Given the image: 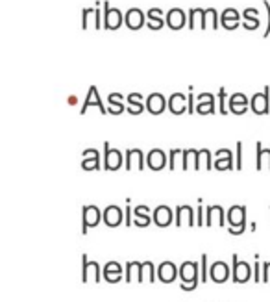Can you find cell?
I'll use <instances>...</instances> for the list:
<instances>
[{
    "mask_svg": "<svg viewBox=\"0 0 270 302\" xmlns=\"http://www.w3.org/2000/svg\"><path fill=\"white\" fill-rule=\"evenodd\" d=\"M152 223V215L150 213H133V224L139 228H146Z\"/></svg>",
    "mask_w": 270,
    "mask_h": 302,
    "instance_id": "34",
    "label": "cell"
},
{
    "mask_svg": "<svg viewBox=\"0 0 270 302\" xmlns=\"http://www.w3.org/2000/svg\"><path fill=\"white\" fill-rule=\"evenodd\" d=\"M145 163L152 171H161V169H165V165H167V154H165L161 148H152V150L146 154Z\"/></svg>",
    "mask_w": 270,
    "mask_h": 302,
    "instance_id": "7",
    "label": "cell"
},
{
    "mask_svg": "<svg viewBox=\"0 0 270 302\" xmlns=\"http://www.w3.org/2000/svg\"><path fill=\"white\" fill-rule=\"evenodd\" d=\"M169 110L174 115H182L187 112V97L184 93H172L169 97Z\"/></svg>",
    "mask_w": 270,
    "mask_h": 302,
    "instance_id": "17",
    "label": "cell"
},
{
    "mask_svg": "<svg viewBox=\"0 0 270 302\" xmlns=\"http://www.w3.org/2000/svg\"><path fill=\"white\" fill-rule=\"evenodd\" d=\"M230 148H218L217 152H215V160H217V158H224V156H228V154H230Z\"/></svg>",
    "mask_w": 270,
    "mask_h": 302,
    "instance_id": "51",
    "label": "cell"
},
{
    "mask_svg": "<svg viewBox=\"0 0 270 302\" xmlns=\"http://www.w3.org/2000/svg\"><path fill=\"white\" fill-rule=\"evenodd\" d=\"M122 25V13L117 8H109V2H104V28L117 30Z\"/></svg>",
    "mask_w": 270,
    "mask_h": 302,
    "instance_id": "6",
    "label": "cell"
},
{
    "mask_svg": "<svg viewBox=\"0 0 270 302\" xmlns=\"http://www.w3.org/2000/svg\"><path fill=\"white\" fill-rule=\"evenodd\" d=\"M178 163L182 165L184 163V150L182 148H172L169 152V169L174 171V169H178Z\"/></svg>",
    "mask_w": 270,
    "mask_h": 302,
    "instance_id": "33",
    "label": "cell"
},
{
    "mask_svg": "<svg viewBox=\"0 0 270 302\" xmlns=\"http://www.w3.org/2000/svg\"><path fill=\"white\" fill-rule=\"evenodd\" d=\"M126 102H143V95L141 93H130L126 97Z\"/></svg>",
    "mask_w": 270,
    "mask_h": 302,
    "instance_id": "46",
    "label": "cell"
},
{
    "mask_svg": "<svg viewBox=\"0 0 270 302\" xmlns=\"http://www.w3.org/2000/svg\"><path fill=\"white\" fill-rule=\"evenodd\" d=\"M172 217H174V211L170 210L169 206H158L154 210V215H152V221H154L155 226H160V228H167L172 224Z\"/></svg>",
    "mask_w": 270,
    "mask_h": 302,
    "instance_id": "9",
    "label": "cell"
},
{
    "mask_svg": "<svg viewBox=\"0 0 270 302\" xmlns=\"http://www.w3.org/2000/svg\"><path fill=\"white\" fill-rule=\"evenodd\" d=\"M242 19H244V28L246 30H256L259 28V13L254 8H248L242 13Z\"/></svg>",
    "mask_w": 270,
    "mask_h": 302,
    "instance_id": "26",
    "label": "cell"
},
{
    "mask_svg": "<svg viewBox=\"0 0 270 302\" xmlns=\"http://www.w3.org/2000/svg\"><path fill=\"white\" fill-rule=\"evenodd\" d=\"M194 215H196V219H194V224L202 226V224H204V210H202V206H200V202H198V211H194Z\"/></svg>",
    "mask_w": 270,
    "mask_h": 302,
    "instance_id": "44",
    "label": "cell"
},
{
    "mask_svg": "<svg viewBox=\"0 0 270 302\" xmlns=\"http://www.w3.org/2000/svg\"><path fill=\"white\" fill-rule=\"evenodd\" d=\"M100 219H102V215L97 206H85V208H83V232H87V228L97 226V224L100 223Z\"/></svg>",
    "mask_w": 270,
    "mask_h": 302,
    "instance_id": "18",
    "label": "cell"
},
{
    "mask_svg": "<svg viewBox=\"0 0 270 302\" xmlns=\"http://www.w3.org/2000/svg\"><path fill=\"white\" fill-rule=\"evenodd\" d=\"M196 110L200 115H208V113H215V102H202V104H196Z\"/></svg>",
    "mask_w": 270,
    "mask_h": 302,
    "instance_id": "38",
    "label": "cell"
},
{
    "mask_svg": "<svg viewBox=\"0 0 270 302\" xmlns=\"http://www.w3.org/2000/svg\"><path fill=\"white\" fill-rule=\"evenodd\" d=\"M202 102H215V98H213L211 93H200L196 104H202ZM196 104H194V106H196Z\"/></svg>",
    "mask_w": 270,
    "mask_h": 302,
    "instance_id": "42",
    "label": "cell"
},
{
    "mask_svg": "<svg viewBox=\"0 0 270 302\" xmlns=\"http://www.w3.org/2000/svg\"><path fill=\"white\" fill-rule=\"evenodd\" d=\"M155 273H158V278H160L163 284H170L178 278V269H176V265H174L172 262H163L160 267H158Z\"/></svg>",
    "mask_w": 270,
    "mask_h": 302,
    "instance_id": "16",
    "label": "cell"
},
{
    "mask_svg": "<svg viewBox=\"0 0 270 302\" xmlns=\"http://www.w3.org/2000/svg\"><path fill=\"white\" fill-rule=\"evenodd\" d=\"M178 276L182 278V284H196L198 280V263L196 262H184L178 271Z\"/></svg>",
    "mask_w": 270,
    "mask_h": 302,
    "instance_id": "8",
    "label": "cell"
},
{
    "mask_svg": "<svg viewBox=\"0 0 270 302\" xmlns=\"http://www.w3.org/2000/svg\"><path fill=\"white\" fill-rule=\"evenodd\" d=\"M198 169H206V171L213 169V154L209 148H200L198 150Z\"/></svg>",
    "mask_w": 270,
    "mask_h": 302,
    "instance_id": "28",
    "label": "cell"
},
{
    "mask_svg": "<svg viewBox=\"0 0 270 302\" xmlns=\"http://www.w3.org/2000/svg\"><path fill=\"white\" fill-rule=\"evenodd\" d=\"M89 276H91L95 282H100V265H98L97 262L89 263L85 256H83V280L89 282Z\"/></svg>",
    "mask_w": 270,
    "mask_h": 302,
    "instance_id": "22",
    "label": "cell"
},
{
    "mask_svg": "<svg viewBox=\"0 0 270 302\" xmlns=\"http://www.w3.org/2000/svg\"><path fill=\"white\" fill-rule=\"evenodd\" d=\"M91 104H95V106H97L98 110H100V112L104 113V115H106V113H107V110H106V107H104V104H102L100 97H98V89H97V88H91V89H89V97H87L85 107H83V110H82V113L85 112V110H87V107H89V106H91Z\"/></svg>",
    "mask_w": 270,
    "mask_h": 302,
    "instance_id": "30",
    "label": "cell"
},
{
    "mask_svg": "<svg viewBox=\"0 0 270 302\" xmlns=\"http://www.w3.org/2000/svg\"><path fill=\"white\" fill-rule=\"evenodd\" d=\"M145 107L152 115H161V113L165 112V107H167V98H165L161 93H152V95L146 98Z\"/></svg>",
    "mask_w": 270,
    "mask_h": 302,
    "instance_id": "13",
    "label": "cell"
},
{
    "mask_svg": "<svg viewBox=\"0 0 270 302\" xmlns=\"http://www.w3.org/2000/svg\"><path fill=\"white\" fill-rule=\"evenodd\" d=\"M155 280V269H154V263L152 262H143L141 263V276H139V282L143 284H152Z\"/></svg>",
    "mask_w": 270,
    "mask_h": 302,
    "instance_id": "27",
    "label": "cell"
},
{
    "mask_svg": "<svg viewBox=\"0 0 270 302\" xmlns=\"http://www.w3.org/2000/svg\"><path fill=\"white\" fill-rule=\"evenodd\" d=\"M213 167H215L217 171H232V169H235V163H233V152H230V154L224 158H217Z\"/></svg>",
    "mask_w": 270,
    "mask_h": 302,
    "instance_id": "32",
    "label": "cell"
},
{
    "mask_svg": "<svg viewBox=\"0 0 270 302\" xmlns=\"http://www.w3.org/2000/svg\"><path fill=\"white\" fill-rule=\"evenodd\" d=\"M182 169H184V171L196 169L198 171V150L196 148H187V150H184V163H182Z\"/></svg>",
    "mask_w": 270,
    "mask_h": 302,
    "instance_id": "23",
    "label": "cell"
},
{
    "mask_svg": "<svg viewBox=\"0 0 270 302\" xmlns=\"http://www.w3.org/2000/svg\"><path fill=\"white\" fill-rule=\"evenodd\" d=\"M176 226H194V210L191 206L176 208Z\"/></svg>",
    "mask_w": 270,
    "mask_h": 302,
    "instance_id": "15",
    "label": "cell"
},
{
    "mask_svg": "<svg viewBox=\"0 0 270 302\" xmlns=\"http://www.w3.org/2000/svg\"><path fill=\"white\" fill-rule=\"evenodd\" d=\"M133 169H145V154L141 148H130L126 150V171H133Z\"/></svg>",
    "mask_w": 270,
    "mask_h": 302,
    "instance_id": "10",
    "label": "cell"
},
{
    "mask_svg": "<svg viewBox=\"0 0 270 302\" xmlns=\"http://www.w3.org/2000/svg\"><path fill=\"white\" fill-rule=\"evenodd\" d=\"M107 100H109V113H113V115H119V113H122L126 110L124 107V95L122 93H111L109 97H107Z\"/></svg>",
    "mask_w": 270,
    "mask_h": 302,
    "instance_id": "24",
    "label": "cell"
},
{
    "mask_svg": "<svg viewBox=\"0 0 270 302\" xmlns=\"http://www.w3.org/2000/svg\"><path fill=\"white\" fill-rule=\"evenodd\" d=\"M131 215H133V210L128 206L124 210V226H131Z\"/></svg>",
    "mask_w": 270,
    "mask_h": 302,
    "instance_id": "47",
    "label": "cell"
},
{
    "mask_svg": "<svg viewBox=\"0 0 270 302\" xmlns=\"http://www.w3.org/2000/svg\"><path fill=\"white\" fill-rule=\"evenodd\" d=\"M161 10H158V8H155V10H150L148 11V23H146V25H148V28L150 30H160V28H163V25H165V20L161 19Z\"/></svg>",
    "mask_w": 270,
    "mask_h": 302,
    "instance_id": "31",
    "label": "cell"
},
{
    "mask_svg": "<svg viewBox=\"0 0 270 302\" xmlns=\"http://www.w3.org/2000/svg\"><path fill=\"white\" fill-rule=\"evenodd\" d=\"M126 112L130 113V115H139V113L145 112V106H143V102H128Z\"/></svg>",
    "mask_w": 270,
    "mask_h": 302,
    "instance_id": "39",
    "label": "cell"
},
{
    "mask_svg": "<svg viewBox=\"0 0 270 302\" xmlns=\"http://www.w3.org/2000/svg\"><path fill=\"white\" fill-rule=\"evenodd\" d=\"M228 110L232 113H235V115H242V113L248 112V102H230Z\"/></svg>",
    "mask_w": 270,
    "mask_h": 302,
    "instance_id": "37",
    "label": "cell"
},
{
    "mask_svg": "<svg viewBox=\"0 0 270 302\" xmlns=\"http://www.w3.org/2000/svg\"><path fill=\"white\" fill-rule=\"evenodd\" d=\"M268 100H270V88H265L263 93H256V95L250 98L252 112L256 113V115H266L270 110Z\"/></svg>",
    "mask_w": 270,
    "mask_h": 302,
    "instance_id": "4",
    "label": "cell"
},
{
    "mask_svg": "<svg viewBox=\"0 0 270 302\" xmlns=\"http://www.w3.org/2000/svg\"><path fill=\"white\" fill-rule=\"evenodd\" d=\"M220 20H222V26H224L226 30H235L237 26H239L241 17H239V13H237L235 10H226L224 13H222Z\"/></svg>",
    "mask_w": 270,
    "mask_h": 302,
    "instance_id": "25",
    "label": "cell"
},
{
    "mask_svg": "<svg viewBox=\"0 0 270 302\" xmlns=\"http://www.w3.org/2000/svg\"><path fill=\"white\" fill-rule=\"evenodd\" d=\"M95 154H98V150H97V148H87V150L83 152V156H85V158H89V156H95Z\"/></svg>",
    "mask_w": 270,
    "mask_h": 302,
    "instance_id": "53",
    "label": "cell"
},
{
    "mask_svg": "<svg viewBox=\"0 0 270 302\" xmlns=\"http://www.w3.org/2000/svg\"><path fill=\"white\" fill-rule=\"evenodd\" d=\"M254 280H256V284L257 282H261V265H259V258H256V265H254Z\"/></svg>",
    "mask_w": 270,
    "mask_h": 302,
    "instance_id": "45",
    "label": "cell"
},
{
    "mask_svg": "<svg viewBox=\"0 0 270 302\" xmlns=\"http://www.w3.org/2000/svg\"><path fill=\"white\" fill-rule=\"evenodd\" d=\"M122 152L119 148H111L109 143H104V167L106 171H119L122 167Z\"/></svg>",
    "mask_w": 270,
    "mask_h": 302,
    "instance_id": "2",
    "label": "cell"
},
{
    "mask_svg": "<svg viewBox=\"0 0 270 302\" xmlns=\"http://www.w3.org/2000/svg\"><path fill=\"white\" fill-rule=\"evenodd\" d=\"M228 232L232 235H241L246 232V206H232L228 210Z\"/></svg>",
    "mask_w": 270,
    "mask_h": 302,
    "instance_id": "1",
    "label": "cell"
},
{
    "mask_svg": "<svg viewBox=\"0 0 270 302\" xmlns=\"http://www.w3.org/2000/svg\"><path fill=\"white\" fill-rule=\"evenodd\" d=\"M218 107H220V113H228V107H226V89L220 88L218 91Z\"/></svg>",
    "mask_w": 270,
    "mask_h": 302,
    "instance_id": "41",
    "label": "cell"
},
{
    "mask_svg": "<svg viewBox=\"0 0 270 302\" xmlns=\"http://www.w3.org/2000/svg\"><path fill=\"white\" fill-rule=\"evenodd\" d=\"M141 276V263L139 262H128L126 263V282H139Z\"/></svg>",
    "mask_w": 270,
    "mask_h": 302,
    "instance_id": "29",
    "label": "cell"
},
{
    "mask_svg": "<svg viewBox=\"0 0 270 302\" xmlns=\"http://www.w3.org/2000/svg\"><path fill=\"white\" fill-rule=\"evenodd\" d=\"M102 274H104V280H106V282H109V284L121 282V278H122V267H121V263H117V262L106 263V267H104Z\"/></svg>",
    "mask_w": 270,
    "mask_h": 302,
    "instance_id": "19",
    "label": "cell"
},
{
    "mask_svg": "<svg viewBox=\"0 0 270 302\" xmlns=\"http://www.w3.org/2000/svg\"><path fill=\"white\" fill-rule=\"evenodd\" d=\"M133 213H150V208L148 206H135Z\"/></svg>",
    "mask_w": 270,
    "mask_h": 302,
    "instance_id": "52",
    "label": "cell"
},
{
    "mask_svg": "<svg viewBox=\"0 0 270 302\" xmlns=\"http://www.w3.org/2000/svg\"><path fill=\"white\" fill-rule=\"evenodd\" d=\"M198 284H200V282H196V284H182L179 288L184 289V291H194V289L198 288Z\"/></svg>",
    "mask_w": 270,
    "mask_h": 302,
    "instance_id": "50",
    "label": "cell"
},
{
    "mask_svg": "<svg viewBox=\"0 0 270 302\" xmlns=\"http://www.w3.org/2000/svg\"><path fill=\"white\" fill-rule=\"evenodd\" d=\"M235 169L241 171L242 169V143H237V150H235Z\"/></svg>",
    "mask_w": 270,
    "mask_h": 302,
    "instance_id": "40",
    "label": "cell"
},
{
    "mask_svg": "<svg viewBox=\"0 0 270 302\" xmlns=\"http://www.w3.org/2000/svg\"><path fill=\"white\" fill-rule=\"evenodd\" d=\"M83 169L85 171H93V169H102L100 167V152L95 156H89V160H83Z\"/></svg>",
    "mask_w": 270,
    "mask_h": 302,
    "instance_id": "35",
    "label": "cell"
},
{
    "mask_svg": "<svg viewBox=\"0 0 270 302\" xmlns=\"http://www.w3.org/2000/svg\"><path fill=\"white\" fill-rule=\"evenodd\" d=\"M263 4H265V8H266V13H268V25H266V30H265V34H263V35H265V37H268V35H270V4L266 2V0L263 2Z\"/></svg>",
    "mask_w": 270,
    "mask_h": 302,
    "instance_id": "49",
    "label": "cell"
},
{
    "mask_svg": "<svg viewBox=\"0 0 270 302\" xmlns=\"http://www.w3.org/2000/svg\"><path fill=\"white\" fill-rule=\"evenodd\" d=\"M256 169L257 171H263V169L270 171V148H263L261 141H257L256 145Z\"/></svg>",
    "mask_w": 270,
    "mask_h": 302,
    "instance_id": "21",
    "label": "cell"
},
{
    "mask_svg": "<svg viewBox=\"0 0 270 302\" xmlns=\"http://www.w3.org/2000/svg\"><path fill=\"white\" fill-rule=\"evenodd\" d=\"M124 23H126V26L130 30H139V28H143L145 26V13L141 10H137V8H131V10H128L126 11V15H124Z\"/></svg>",
    "mask_w": 270,
    "mask_h": 302,
    "instance_id": "14",
    "label": "cell"
},
{
    "mask_svg": "<svg viewBox=\"0 0 270 302\" xmlns=\"http://www.w3.org/2000/svg\"><path fill=\"white\" fill-rule=\"evenodd\" d=\"M206 226H226V211L222 206H209L206 208Z\"/></svg>",
    "mask_w": 270,
    "mask_h": 302,
    "instance_id": "5",
    "label": "cell"
},
{
    "mask_svg": "<svg viewBox=\"0 0 270 302\" xmlns=\"http://www.w3.org/2000/svg\"><path fill=\"white\" fill-rule=\"evenodd\" d=\"M232 262H233V271H232L233 276H232V280L235 284H246L248 280H250V276H252V267L246 262H239L237 254H233V256H232Z\"/></svg>",
    "mask_w": 270,
    "mask_h": 302,
    "instance_id": "3",
    "label": "cell"
},
{
    "mask_svg": "<svg viewBox=\"0 0 270 302\" xmlns=\"http://www.w3.org/2000/svg\"><path fill=\"white\" fill-rule=\"evenodd\" d=\"M122 217H124V213H122V210L119 208V206L111 204L107 206L106 210L102 211V221L106 223V226H109V228H115V226H119V224L122 223Z\"/></svg>",
    "mask_w": 270,
    "mask_h": 302,
    "instance_id": "11",
    "label": "cell"
},
{
    "mask_svg": "<svg viewBox=\"0 0 270 302\" xmlns=\"http://www.w3.org/2000/svg\"><path fill=\"white\" fill-rule=\"evenodd\" d=\"M265 284H268L270 282V262H266V263H263V278H261Z\"/></svg>",
    "mask_w": 270,
    "mask_h": 302,
    "instance_id": "43",
    "label": "cell"
},
{
    "mask_svg": "<svg viewBox=\"0 0 270 302\" xmlns=\"http://www.w3.org/2000/svg\"><path fill=\"white\" fill-rule=\"evenodd\" d=\"M187 113H194V95L189 93L187 97Z\"/></svg>",
    "mask_w": 270,
    "mask_h": 302,
    "instance_id": "48",
    "label": "cell"
},
{
    "mask_svg": "<svg viewBox=\"0 0 270 302\" xmlns=\"http://www.w3.org/2000/svg\"><path fill=\"white\" fill-rule=\"evenodd\" d=\"M185 23H187V15L184 13V10H179V8H174V10H170L169 15H167V25L172 30L184 28Z\"/></svg>",
    "mask_w": 270,
    "mask_h": 302,
    "instance_id": "20",
    "label": "cell"
},
{
    "mask_svg": "<svg viewBox=\"0 0 270 302\" xmlns=\"http://www.w3.org/2000/svg\"><path fill=\"white\" fill-rule=\"evenodd\" d=\"M200 282H208L209 280V267H208V254H202V258H200Z\"/></svg>",
    "mask_w": 270,
    "mask_h": 302,
    "instance_id": "36",
    "label": "cell"
},
{
    "mask_svg": "<svg viewBox=\"0 0 270 302\" xmlns=\"http://www.w3.org/2000/svg\"><path fill=\"white\" fill-rule=\"evenodd\" d=\"M230 274H232V271L228 267V263H224V262H215L211 267H209V278L217 284L228 282Z\"/></svg>",
    "mask_w": 270,
    "mask_h": 302,
    "instance_id": "12",
    "label": "cell"
}]
</instances>
